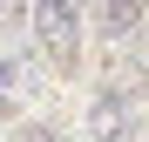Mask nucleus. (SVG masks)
Here are the masks:
<instances>
[{
    "label": "nucleus",
    "mask_w": 149,
    "mask_h": 142,
    "mask_svg": "<svg viewBox=\"0 0 149 142\" xmlns=\"http://www.w3.org/2000/svg\"><path fill=\"white\" fill-rule=\"evenodd\" d=\"M20 102H27V68L0 54V115H20Z\"/></svg>",
    "instance_id": "nucleus-3"
},
{
    "label": "nucleus",
    "mask_w": 149,
    "mask_h": 142,
    "mask_svg": "<svg viewBox=\"0 0 149 142\" xmlns=\"http://www.w3.org/2000/svg\"><path fill=\"white\" fill-rule=\"evenodd\" d=\"M34 34H41L47 54L68 68L81 54V14H74V0H34Z\"/></svg>",
    "instance_id": "nucleus-1"
},
{
    "label": "nucleus",
    "mask_w": 149,
    "mask_h": 142,
    "mask_svg": "<svg viewBox=\"0 0 149 142\" xmlns=\"http://www.w3.org/2000/svg\"><path fill=\"white\" fill-rule=\"evenodd\" d=\"M20 142H61L54 129H41V122H27V129H20Z\"/></svg>",
    "instance_id": "nucleus-5"
},
{
    "label": "nucleus",
    "mask_w": 149,
    "mask_h": 142,
    "mask_svg": "<svg viewBox=\"0 0 149 142\" xmlns=\"http://www.w3.org/2000/svg\"><path fill=\"white\" fill-rule=\"evenodd\" d=\"M88 135H95V142H136V108L122 102V95H95Z\"/></svg>",
    "instance_id": "nucleus-2"
},
{
    "label": "nucleus",
    "mask_w": 149,
    "mask_h": 142,
    "mask_svg": "<svg viewBox=\"0 0 149 142\" xmlns=\"http://www.w3.org/2000/svg\"><path fill=\"white\" fill-rule=\"evenodd\" d=\"M0 7H20V0H0Z\"/></svg>",
    "instance_id": "nucleus-6"
},
{
    "label": "nucleus",
    "mask_w": 149,
    "mask_h": 142,
    "mask_svg": "<svg viewBox=\"0 0 149 142\" xmlns=\"http://www.w3.org/2000/svg\"><path fill=\"white\" fill-rule=\"evenodd\" d=\"M149 0H102V20H109V34H129L136 20H142Z\"/></svg>",
    "instance_id": "nucleus-4"
}]
</instances>
